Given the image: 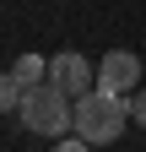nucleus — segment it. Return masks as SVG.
Masks as SVG:
<instances>
[{"label": "nucleus", "mask_w": 146, "mask_h": 152, "mask_svg": "<svg viewBox=\"0 0 146 152\" xmlns=\"http://www.w3.org/2000/svg\"><path fill=\"white\" fill-rule=\"evenodd\" d=\"M124 120H130V98H119V92H103L92 87L87 98H76V114H70V130L87 141V147H103V141H114Z\"/></svg>", "instance_id": "f257e3e1"}, {"label": "nucleus", "mask_w": 146, "mask_h": 152, "mask_svg": "<svg viewBox=\"0 0 146 152\" xmlns=\"http://www.w3.org/2000/svg\"><path fill=\"white\" fill-rule=\"evenodd\" d=\"M16 114H22V125L33 130V136H65L70 114H76V98H70L60 82H38V87H22Z\"/></svg>", "instance_id": "f03ea898"}, {"label": "nucleus", "mask_w": 146, "mask_h": 152, "mask_svg": "<svg viewBox=\"0 0 146 152\" xmlns=\"http://www.w3.org/2000/svg\"><path fill=\"white\" fill-rule=\"evenodd\" d=\"M49 82H60L70 98H87V92L98 87V65L81 60L76 49H65V54H54V60H49Z\"/></svg>", "instance_id": "7ed1b4c3"}, {"label": "nucleus", "mask_w": 146, "mask_h": 152, "mask_svg": "<svg viewBox=\"0 0 146 152\" xmlns=\"http://www.w3.org/2000/svg\"><path fill=\"white\" fill-rule=\"evenodd\" d=\"M135 82H141V60H135L130 49H114V54H103V60H98V87H103V92L130 98Z\"/></svg>", "instance_id": "20e7f679"}, {"label": "nucleus", "mask_w": 146, "mask_h": 152, "mask_svg": "<svg viewBox=\"0 0 146 152\" xmlns=\"http://www.w3.org/2000/svg\"><path fill=\"white\" fill-rule=\"evenodd\" d=\"M11 76L22 87H38V82H49V60H43V54H22V60L11 65Z\"/></svg>", "instance_id": "39448f33"}, {"label": "nucleus", "mask_w": 146, "mask_h": 152, "mask_svg": "<svg viewBox=\"0 0 146 152\" xmlns=\"http://www.w3.org/2000/svg\"><path fill=\"white\" fill-rule=\"evenodd\" d=\"M16 103H22V82H16L11 71H0V114H11Z\"/></svg>", "instance_id": "423d86ee"}, {"label": "nucleus", "mask_w": 146, "mask_h": 152, "mask_svg": "<svg viewBox=\"0 0 146 152\" xmlns=\"http://www.w3.org/2000/svg\"><path fill=\"white\" fill-rule=\"evenodd\" d=\"M130 120H135V125L146 130V87H141V92H135V98H130Z\"/></svg>", "instance_id": "0eeeda50"}, {"label": "nucleus", "mask_w": 146, "mask_h": 152, "mask_svg": "<svg viewBox=\"0 0 146 152\" xmlns=\"http://www.w3.org/2000/svg\"><path fill=\"white\" fill-rule=\"evenodd\" d=\"M54 152H87V141L81 136H65V141H54Z\"/></svg>", "instance_id": "6e6552de"}]
</instances>
